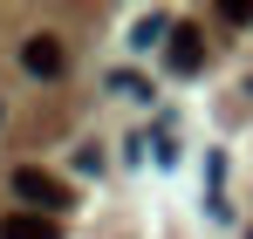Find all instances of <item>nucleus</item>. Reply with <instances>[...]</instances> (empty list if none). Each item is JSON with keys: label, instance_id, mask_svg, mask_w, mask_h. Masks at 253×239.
I'll use <instances>...</instances> for the list:
<instances>
[{"label": "nucleus", "instance_id": "nucleus-7", "mask_svg": "<svg viewBox=\"0 0 253 239\" xmlns=\"http://www.w3.org/2000/svg\"><path fill=\"white\" fill-rule=\"evenodd\" d=\"M0 117H7V110H0Z\"/></svg>", "mask_w": 253, "mask_h": 239}, {"label": "nucleus", "instance_id": "nucleus-3", "mask_svg": "<svg viewBox=\"0 0 253 239\" xmlns=\"http://www.w3.org/2000/svg\"><path fill=\"white\" fill-rule=\"evenodd\" d=\"M165 62H171V76H199V69H206V41L192 35V28H178L171 48H165Z\"/></svg>", "mask_w": 253, "mask_h": 239}, {"label": "nucleus", "instance_id": "nucleus-2", "mask_svg": "<svg viewBox=\"0 0 253 239\" xmlns=\"http://www.w3.org/2000/svg\"><path fill=\"white\" fill-rule=\"evenodd\" d=\"M62 62H69V55H62V41H55V35H28V48H21V69H28V76L55 82V76H62Z\"/></svg>", "mask_w": 253, "mask_h": 239}, {"label": "nucleus", "instance_id": "nucleus-5", "mask_svg": "<svg viewBox=\"0 0 253 239\" xmlns=\"http://www.w3.org/2000/svg\"><path fill=\"white\" fill-rule=\"evenodd\" d=\"M165 35H171V14H144V21L130 28V48H158Z\"/></svg>", "mask_w": 253, "mask_h": 239}, {"label": "nucleus", "instance_id": "nucleus-6", "mask_svg": "<svg viewBox=\"0 0 253 239\" xmlns=\"http://www.w3.org/2000/svg\"><path fill=\"white\" fill-rule=\"evenodd\" d=\"M219 14H226V21H233V28H253V0H226V7H219Z\"/></svg>", "mask_w": 253, "mask_h": 239}, {"label": "nucleus", "instance_id": "nucleus-4", "mask_svg": "<svg viewBox=\"0 0 253 239\" xmlns=\"http://www.w3.org/2000/svg\"><path fill=\"white\" fill-rule=\"evenodd\" d=\"M0 239H62V233H55V219H42V212H14V219H0Z\"/></svg>", "mask_w": 253, "mask_h": 239}, {"label": "nucleus", "instance_id": "nucleus-1", "mask_svg": "<svg viewBox=\"0 0 253 239\" xmlns=\"http://www.w3.org/2000/svg\"><path fill=\"white\" fill-rule=\"evenodd\" d=\"M14 192H21L28 205H48V212L69 205V185H62L55 171H42V164H21V171H14Z\"/></svg>", "mask_w": 253, "mask_h": 239}]
</instances>
